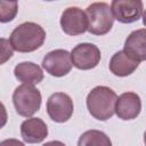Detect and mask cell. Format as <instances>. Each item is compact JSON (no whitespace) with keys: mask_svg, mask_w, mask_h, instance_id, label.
<instances>
[{"mask_svg":"<svg viewBox=\"0 0 146 146\" xmlns=\"http://www.w3.org/2000/svg\"><path fill=\"white\" fill-rule=\"evenodd\" d=\"M88 17L79 7L66 8L60 16V26L68 35H80L88 31Z\"/></svg>","mask_w":146,"mask_h":146,"instance_id":"8","label":"cell"},{"mask_svg":"<svg viewBox=\"0 0 146 146\" xmlns=\"http://www.w3.org/2000/svg\"><path fill=\"white\" fill-rule=\"evenodd\" d=\"M21 136L27 144H38L48 136V127L39 117H30L21 124Z\"/></svg>","mask_w":146,"mask_h":146,"instance_id":"11","label":"cell"},{"mask_svg":"<svg viewBox=\"0 0 146 146\" xmlns=\"http://www.w3.org/2000/svg\"><path fill=\"white\" fill-rule=\"evenodd\" d=\"M110 71L116 76H128L139 66V62L130 57L123 50L116 51L110 60Z\"/></svg>","mask_w":146,"mask_h":146,"instance_id":"13","label":"cell"},{"mask_svg":"<svg viewBox=\"0 0 146 146\" xmlns=\"http://www.w3.org/2000/svg\"><path fill=\"white\" fill-rule=\"evenodd\" d=\"M73 66L71 54L64 49H55L42 59V67L52 76L60 78L70 73Z\"/></svg>","mask_w":146,"mask_h":146,"instance_id":"6","label":"cell"},{"mask_svg":"<svg viewBox=\"0 0 146 146\" xmlns=\"http://www.w3.org/2000/svg\"><path fill=\"white\" fill-rule=\"evenodd\" d=\"M42 146H66L64 143L59 141V140H51V141H48L46 144H43Z\"/></svg>","mask_w":146,"mask_h":146,"instance_id":"19","label":"cell"},{"mask_svg":"<svg viewBox=\"0 0 146 146\" xmlns=\"http://www.w3.org/2000/svg\"><path fill=\"white\" fill-rule=\"evenodd\" d=\"M14 48L11 47L10 42L6 39H1V64H3L7 59H9L13 56Z\"/></svg>","mask_w":146,"mask_h":146,"instance_id":"17","label":"cell"},{"mask_svg":"<svg viewBox=\"0 0 146 146\" xmlns=\"http://www.w3.org/2000/svg\"><path fill=\"white\" fill-rule=\"evenodd\" d=\"M123 51L139 63L146 60V29L132 31L124 41Z\"/></svg>","mask_w":146,"mask_h":146,"instance_id":"12","label":"cell"},{"mask_svg":"<svg viewBox=\"0 0 146 146\" xmlns=\"http://www.w3.org/2000/svg\"><path fill=\"white\" fill-rule=\"evenodd\" d=\"M14 75L23 84H38L43 80L41 67L32 62H22L14 68Z\"/></svg>","mask_w":146,"mask_h":146,"instance_id":"14","label":"cell"},{"mask_svg":"<svg viewBox=\"0 0 146 146\" xmlns=\"http://www.w3.org/2000/svg\"><path fill=\"white\" fill-rule=\"evenodd\" d=\"M143 23H144V25L146 26V9H145V11L143 13Z\"/></svg>","mask_w":146,"mask_h":146,"instance_id":"20","label":"cell"},{"mask_svg":"<svg viewBox=\"0 0 146 146\" xmlns=\"http://www.w3.org/2000/svg\"><path fill=\"white\" fill-rule=\"evenodd\" d=\"M100 50L94 43H79L72 51V63L79 70H91L95 68L100 62Z\"/></svg>","mask_w":146,"mask_h":146,"instance_id":"7","label":"cell"},{"mask_svg":"<svg viewBox=\"0 0 146 146\" xmlns=\"http://www.w3.org/2000/svg\"><path fill=\"white\" fill-rule=\"evenodd\" d=\"M41 92L32 84H21L13 92V103L16 112L24 117L32 116L40 110Z\"/></svg>","mask_w":146,"mask_h":146,"instance_id":"4","label":"cell"},{"mask_svg":"<svg viewBox=\"0 0 146 146\" xmlns=\"http://www.w3.org/2000/svg\"><path fill=\"white\" fill-rule=\"evenodd\" d=\"M144 143H145V145H146V131H145V133H144Z\"/></svg>","mask_w":146,"mask_h":146,"instance_id":"21","label":"cell"},{"mask_svg":"<svg viewBox=\"0 0 146 146\" xmlns=\"http://www.w3.org/2000/svg\"><path fill=\"white\" fill-rule=\"evenodd\" d=\"M0 146H25L21 140L18 139H14V138H9V139H5L0 143Z\"/></svg>","mask_w":146,"mask_h":146,"instance_id":"18","label":"cell"},{"mask_svg":"<svg viewBox=\"0 0 146 146\" xmlns=\"http://www.w3.org/2000/svg\"><path fill=\"white\" fill-rule=\"evenodd\" d=\"M141 111L140 97L132 91L123 92L117 97L115 105V113L121 120H133Z\"/></svg>","mask_w":146,"mask_h":146,"instance_id":"10","label":"cell"},{"mask_svg":"<svg viewBox=\"0 0 146 146\" xmlns=\"http://www.w3.org/2000/svg\"><path fill=\"white\" fill-rule=\"evenodd\" d=\"M18 10L16 1H0V22L7 23L15 18Z\"/></svg>","mask_w":146,"mask_h":146,"instance_id":"16","label":"cell"},{"mask_svg":"<svg viewBox=\"0 0 146 146\" xmlns=\"http://www.w3.org/2000/svg\"><path fill=\"white\" fill-rule=\"evenodd\" d=\"M111 9L115 19L129 24L140 18L144 5L140 0H113L111 2Z\"/></svg>","mask_w":146,"mask_h":146,"instance_id":"9","label":"cell"},{"mask_svg":"<svg viewBox=\"0 0 146 146\" xmlns=\"http://www.w3.org/2000/svg\"><path fill=\"white\" fill-rule=\"evenodd\" d=\"M73 100L67 94L55 92L47 100V113L55 122L64 123L68 121L73 114Z\"/></svg>","mask_w":146,"mask_h":146,"instance_id":"5","label":"cell"},{"mask_svg":"<svg viewBox=\"0 0 146 146\" xmlns=\"http://www.w3.org/2000/svg\"><path fill=\"white\" fill-rule=\"evenodd\" d=\"M78 146H112V141L105 132L91 129L79 137Z\"/></svg>","mask_w":146,"mask_h":146,"instance_id":"15","label":"cell"},{"mask_svg":"<svg viewBox=\"0 0 146 146\" xmlns=\"http://www.w3.org/2000/svg\"><path fill=\"white\" fill-rule=\"evenodd\" d=\"M88 17V32L95 35L108 33L114 23V16L111 6L106 2H94L86 9Z\"/></svg>","mask_w":146,"mask_h":146,"instance_id":"3","label":"cell"},{"mask_svg":"<svg viewBox=\"0 0 146 146\" xmlns=\"http://www.w3.org/2000/svg\"><path fill=\"white\" fill-rule=\"evenodd\" d=\"M46 39L43 27L33 22H24L16 26L9 36L14 50L18 52H32L39 49Z\"/></svg>","mask_w":146,"mask_h":146,"instance_id":"1","label":"cell"},{"mask_svg":"<svg viewBox=\"0 0 146 146\" xmlns=\"http://www.w3.org/2000/svg\"><path fill=\"white\" fill-rule=\"evenodd\" d=\"M117 96L114 90L106 86H97L87 96V108L89 113L99 121L111 119L115 113Z\"/></svg>","mask_w":146,"mask_h":146,"instance_id":"2","label":"cell"}]
</instances>
